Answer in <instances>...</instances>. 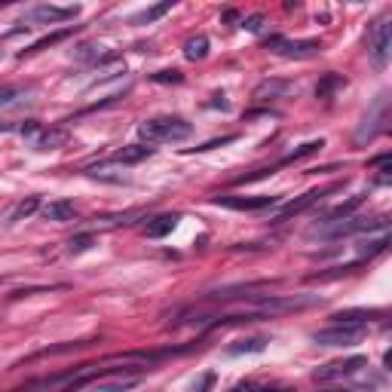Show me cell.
<instances>
[{
	"label": "cell",
	"mask_w": 392,
	"mask_h": 392,
	"mask_svg": "<svg viewBox=\"0 0 392 392\" xmlns=\"http://www.w3.org/2000/svg\"><path fill=\"white\" fill-rule=\"evenodd\" d=\"M371 230H387V218H350L343 221H319L306 236H319V239H343L350 233H371Z\"/></svg>",
	"instance_id": "obj_1"
},
{
	"label": "cell",
	"mask_w": 392,
	"mask_h": 392,
	"mask_svg": "<svg viewBox=\"0 0 392 392\" xmlns=\"http://www.w3.org/2000/svg\"><path fill=\"white\" fill-rule=\"evenodd\" d=\"M138 135L147 145H160V141H184L193 135V126L184 117H154L138 126Z\"/></svg>",
	"instance_id": "obj_2"
},
{
	"label": "cell",
	"mask_w": 392,
	"mask_h": 392,
	"mask_svg": "<svg viewBox=\"0 0 392 392\" xmlns=\"http://www.w3.org/2000/svg\"><path fill=\"white\" fill-rule=\"evenodd\" d=\"M387 123H389V95L380 93L374 98V104H371L368 117L362 120V126L356 129V145H368V141H374L377 135L387 129Z\"/></svg>",
	"instance_id": "obj_3"
},
{
	"label": "cell",
	"mask_w": 392,
	"mask_h": 392,
	"mask_svg": "<svg viewBox=\"0 0 392 392\" xmlns=\"http://www.w3.org/2000/svg\"><path fill=\"white\" fill-rule=\"evenodd\" d=\"M141 371H104L83 387V392H129L141 383Z\"/></svg>",
	"instance_id": "obj_4"
},
{
	"label": "cell",
	"mask_w": 392,
	"mask_h": 392,
	"mask_svg": "<svg viewBox=\"0 0 392 392\" xmlns=\"http://www.w3.org/2000/svg\"><path fill=\"white\" fill-rule=\"evenodd\" d=\"M368 334V325H331L313 334V343L319 346H356L365 341Z\"/></svg>",
	"instance_id": "obj_5"
},
{
	"label": "cell",
	"mask_w": 392,
	"mask_h": 392,
	"mask_svg": "<svg viewBox=\"0 0 392 392\" xmlns=\"http://www.w3.org/2000/svg\"><path fill=\"white\" fill-rule=\"evenodd\" d=\"M368 56H371V62H374V68H380V71L389 64V56H392V22H389V16L380 19V22H374V28H371Z\"/></svg>",
	"instance_id": "obj_6"
},
{
	"label": "cell",
	"mask_w": 392,
	"mask_h": 392,
	"mask_svg": "<svg viewBox=\"0 0 392 392\" xmlns=\"http://www.w3.org/2000/svg\"><path fill=\"white\" fill-rule=\"evenodd\" d=\"M267 49H273L276 56L282 58H313L322 52V43L319 40H289V37H279V34H270L264 40Z\"/></svg>",
	"instance_id": "obj_7"
},
{
	"label": "cell",
	"mask_w": 392,
	"mask_h": 392,
	"mask_svg": "<svg viewBox=\"0 0 392 392\" xmlns=\"http://www.w3.org/2000/svg\"><path fill=\"white\" fill-rule=\"evenodd\" d=\"M80 10L77 6H49V3H40V6H31L25 12L22 25H56V22H68V19H77Z\"/></svg>",
	"instance_id": "obj_8"
},
{
	"label": "cell",
	"mask_w": 392,
	"mask_h": 392,
	"mask_svg": "<svg viewBox=\"0 0 392 392\" xmlns=\"http://www.w3.org/2000/svg\"><path fill=\"white\" fill-rule=\"evenodd\" d=\"M276 202H279V196H218L215 206L236 208V212H258V208L276 206Z\"/></svg>",
	"instance_id": "obj_9"
},
{
	"label": "cell",
	"mask_w": 392,
	"mask_h": 392,
	"mask_svg": "<svg viewBox=\"0 0 392 392\" xmlns=\"http://www.w3.org/2000/svg\"><path fill=\"white\" fill-rule=\"evenodd\" d=\"M365 358L356 356V358H346V362H331V365H322L316 368V380H341V377H352L365 368Z\"/></svg>",
	"instance_id": "obj_10"
},
{
	"label": "cell",
	"mask_w": 392,
	"mask_h": 392,
	"mask_svg": "<svg viewBox=\"0 0 392 392\" xmlns=\"http://www.w3.org/2000/svg\"><path fill=\"white\" fill-rule=\"evenodd\" d=\"M325 193L328 191H306L304 196H297V199H291V202H285L282 208H279L276 215H273V224H282V221H289L294 218V215H300V212H306L310 206H316L319 199H325Z\"/></svg>",
	"instance_id": "obj_11"
},
{
	"label": "cell",
	"mask_w": 392,
	"mask_h": 392,
	"mask_svg": "<svg viewBox=\"0 0 392 392\" xmlns=\"http://www.w3.org/2000/svg\"><path fill=\"white\" fill-rule=\"evenodd\" d=\"M294 86L289 80H279V77H270V80H264L258 89H254V101H279V98L291 95Z\"/></svg>",
	"instance_id": "obj_12"
},
{
	"label": "cell",
	"mask_w": 392,
	"mask_h": 392,
	"mask_svg": "<svg viewBox=\"0 0 392 392\" xmlns=\"http://www.w3.org/2000/svg\"><path fill=\"white\" fill-rule=\"evenodd\" d=\"M34 89L31 86H0V110H12L22 108V104L34 101Z\"/></svg>",
	"instance_id": "obj_13"
},
{
	"label": "cell",
	"mask_w": 392,
	"mask_h": 392,
	"mask_svg": "<svg viewBox=\"0 0 392 392\" xmlns=\"http://www.w3.org/2000/svg\"><path fill=\"white\" fill-rule=\"evenodd\" d=\"M147 156H154V147L150 145H129L110 154V162H123V166H135V162H145Z\"/></svg>",
	"instance_id": "obj_14"
},
{
	"label": "cell",
	"mask_w": 392,
	"mask_h": 392,
	"mask_svg": "<svg viewBox=\"0 0 392 392\" xmlns=\"http://www.w3.org/2000/svg\"><path fill=\"white\" fill-rule=\"evenodd\" d=\"M178 221H181V215H156V218H150L147 221V227H145V233H147V239H162V236H169V233L178 227Z\"/></svg>",
	"instance_id": "obj_15"
},
{
	"label": "cell",
	"mask_w": 392,
	"mask_h": 392,
	"mask_svg": "<svg viewBox=\"0 0 392 392\" xmlns=\"http://www.w3.org/2000/svg\"><path fill=\"white\" fill-rule=\"evenodd\" d=\"M64 141H68V132H64V129H49V132L40 129V135H37L31 145H34V150H58Z\"/></svg>",
	"instance_id": "obj_16"
},
{
	"label": "cell",
	"mask_w": 392,
	"mask_h": 392,
	"mask_svg": "<svg viewBox=\"0 0 392 392\" xmlns=\"http://www.w3.org/2000/svg\"><path fill=\"white\" fill-rule=\"evenodd\" d=\"M43 218L47 221H71V218H77V206L71 199H56L43 208Z\"/></svg>",
	"instance_id": "obj_17"
},
{
	"label": "cell",
	"mask_w": 392,
	"mask_h": 392,
	"mask_svg": "<svg viewBox=\"0 0 392 392\" xmlns=\"http://www.w3.org/2000/svg\"><path fill=\"white\" fill-rule=\"evenodd\" d=\"M74 58H77V62H86V64H104V62H114L117 56L110 49L95 47V43H93V47H80V49H77Z\"/></svg>",
	"instance_id": "obj_18"
},
{
	"label": "cell",
	"mask_w": 392,
	"mask_h": 392,
	"mask_svg": "<svg viewBox=\"0 0 392 392\" xmlns=\"http://www.w3.org/2000/svg\"><path fill=\"white\" fill-rule=\"evenodd\" d=\"M267 337H248V341H236L227 346V356H243V352H264Z\"/></svg>",
	"instance_id": "obj_19"
},
{
	"label": "cell",
	"mask_w": 392,
	"mask_h": 392,
	"mask_svg": "<svg viewBox=\"0 0 392 392\" xmlns=\"http://www.w3.org/2000/svg\"><path fill=\"white\" fill-rule=\"evenodd\" d=\"M343 86H346L343 74H325L322 80H319V86H316V95L319 98H331V93H337V89H343Z\"/></svg>",
	"instance_id": "obj_20"
},
{
	"label": "cell",
	"mask_w": 392,
	"mask_h": 392,
	"mask_svg": "<svg viewBox=\"0 0 392 392\" xmlns=\"http://www.w3.org/2000/svg\"><path fill=\"white\" fill-rule=\"evenodd\" d=\"M387 245H389V230H383L377 239H368V243H362V248H358V260L374 258V254L387 252Z\"/></svg>",
	"instance_id": "obj_21"
},
{
	"label": "cell",
	"mask_w": 392,
	"mask_h": 392,
	"mask_svg": "<svg viewBox=\"0 0 392 392\" xmlns=\"http://www.w3.org/2000/svg\"><path fill=\"white\" fill-rule=\"evenodd\" d=\"M184 56L191 58V62H202V58L208 56V37H206V34L191 37V40L184 43Z\"/></svg>",
	"instance_id": "obj_22"
},
{
	"label": "cell",
	"mask_w": 392,
	"mask_h": 392,
	"mask_svg": "<svg viewBox=\"0 0 392 392\" xmlns=\"http://www.w3.org/2000/svg\"><path fill=\"white\" fill-rule=\"evenodd\" d=\"M169 10H172V0H166V3H156V6H147L145 12L132 16V25H150V22H156V19L166 16Z\"/></svg>",
	"instance_id": "obj_23"
},
{
	"label": "cell",
	"mask_w": 392,
	"mask_h": 392,
	"mask_svg": "<svg viewBox=\"0 0 392 392\" xmlns=\"http://www.w3.org/2000/svg\"><path fill=\"white\" fill-rule=\"evenodd\" d=\"M377 316V313H368V310H343V313H334V322L337 325H368V319Z\"/></svg>",
	"instance_id": "obj_24"
},
{
	"label": "cell",
	"mask_w": 392,
	"mask_h": 392,
	"mask_svg": "<svg viewBox=\"0 0 392 392\" xmlns=\"http://www.w3.org/2000/svg\"><path fill=\"white\" fill-rule=\"evenodd\" d=\"M362 202H365V193L352 196V199H350V202H341V206H337V208H331V212H328V215H325V221H343V218H350V215H352V212H356V208H358V206H362Z\"/></svg>",
	"instance_id": "obj_25"
},
{
	"label": "cell",
	"mask_w": 392,
	"mask_h": 392,
	"mask_svg": "<svg viewBox=\"0 0 392 392\" xmlns=\"http://www.w3.org/2000/svg\"><path fill=\"white\" fill-rule=\"evenodd\" d=\"M71 34H74V28H62V31H56V34L43 37V40H37V43H31V49H25V52H22V58H25V56H31V52L47 49V47H52V43H62L64 37H71Z\"/></svg>",
	"instance_id": "obj_26"
},
{
	"label": "cell",
	"mask_w": 392,
	"mask_h": 392,
	"mask_svg": "<svg viewBox=\"0 0 392 392\" xmlns=\"http://www.w3.org/2000/svg\"><path fill=\"white\" fill-rule=\"evenodd\" d=\"M319 147H322V138H319V141H306V145H300L297 150H294V154H289V156H285V160H279V162H276V166H273V169H279V166H289V162H297V160H304V156L316 154Z\"/></svg>",
	"instance_id": "obj_27"
},
{
	"label": "cell",
	"mask_w": 392,
	"mask_h": 392,
	"mask_svg": "<svg viewBox=\"0 0 392 392\" xmlns=\"http://www.w3.org/2000/svg\"><path fill=\"white\" fill-rule=\"evenodd\" d=\"M93 245H95V236H93V233H77V236H71L68 252H71V254H83V252H89Z\"/></svg>",
	"instance_id": "obj_28"
},
{
	"label": "cell",
	"mask_w": 392,
	"mask_h": 392,
	"mask_svg": "<svg viewBox=\"0 0 392 392\" xmlns=\"http://www.w3.org/2000/svg\"><path fill=\"white\" fill-rule=\"evenodd\" d=\"M37 206H40V199H37V196H31V199H25L22 206L16 208V215H12V221H22V218H28V215H34V212H37Z\"/></svg>",
	"instance_id": "obj_29"
},
{
	"label": "cell",
	"mask_w": 392,
	"mask_h": 392,
	"mask_svg": "<svg viewBox=\"0 0 392 392\" xmlns=\"http://www.w3.org/2000/svg\"><path fill=\"white\" fill-rule=\"evenodd\" d=\"M154 83H181L184 77H181V71H160V74L150 77Z\"/></svg>",
	"instance_id": "obj_30"
},
{
	"label": "cell",
	"mask_w": 392,
	"mask_h": 392,
	"mask_svg": "<svg viewBox=\"0 0 392 392\" xmlns=\"http://www.w3.org/2000/svg\"><path fill=\"white\" fill-rule=\"evenodd\" d=\"M243 28H245V31H260V28H264V16H260V12H254V16H245V19H243Z\"/></svg>",
	"instance_id": "obj_31"
},
{
	"label": "cell",
	"mask_w": 392,
	"mask_h": 392,
	"mask_svg": "<svg viewBox=\"0 0 392 392\" xmlns=\"http://www.w3.org/2000/svg\"><path fill=\"white\" fill-rule=\"evenodd\" d=\"M233 141H236V135H224V138H215V141H206V145H199L196 150H212V147H221V145H233Z\"/></svg>",
	"instance_id": "obj_32"
},
{
	"label": "cell",
	"mask_w": 392,
	"mask_h": 392,
	"mask_svg": "<svg viewBox=\"0 0 392 392\" xmlns=\"http://www.w3.org/2000/svg\"><path fill=\"white\" fill-rule=\"evenodd\" d=\"M212 383H215V374H206L199 383H193V392H208L212 389Z\"/></svg>",
	"instance_id": "obj_33"
},
{
	"label": "cell",
	"mask_w": 392,
	"mask_h": 392,
	"mask_svg": "<svg viewBox=\"0 0 392 392\" xmlns=\"http://www.w3.org/2000/svg\"><path fill=\"white\" fill-rule=\"evenodd\" d=\"M212 104H215V108H227V101H224V95H215V101H212Z\"/></svg>",
	"instance_id": "obj_34"
},
{
	"label": "cell",
	"mask_w": 392,
	"mask_h": 392,
	"mask_svg": "<svg viewBox=\"0 0 392 392\" xmlns=\"http://www.w3.org/2000/svg\"><path fill=\"white\" fill-rule=\"evenodd\" d=\"M328 392H352V389H328Z\"/></svg>",
	"instance_id": "obj_35"
}]
</instances>
